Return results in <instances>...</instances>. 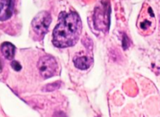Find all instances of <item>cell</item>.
Masks as SVG:
<instances>
[{"mask_svg":"<svg viewBox=\"0 0 160 117\" xmlns=\"http://www.w3.org/2000/svg\"><path fill=\"white\" fill-rule=\"evenodd\" d=\"M14 0H0V21H5L13 16Z\"/></svg>","mask_w":160,"mask_h":117,"instance_id":"cell-6","label":"cell"},{"mask_svg":"<svg viewBox=\"0 0 160 117\" xmlns=\"http://www.w3.org/2000/svg\"><path fill=\"white\" fill-rule=\"evenodd\" d=\"M109 17H110V10L106 7L101 9H97L94 14L95 27L100 30H103L105 28H108L106 23L109 24Z\"/></svg>","mask_w":160,"mask_h":117,"instance_id":"cell-5","label":"cell"},{"mask_svg":"<svg viewBox=\"0 0 160 117\" xmlns=\"http://www.w3.org/2000/svg\"><path fill=\"white\" fill-rule=\"evenodd\" d=\"M61 83L60 82V81L53 83V84H47V85H46L45 87L42 88V90H43V91H53V90L59 89L60 87H61Z\"/></svg>","mask_w":160,"mask_h":117,"instance_id":"cell-9","label":"cell"},{"mask_svg":"<svg viewBox=\"0 0 160 117\" xmlns=\"http://www.w3.org/2000/svg\"><path fill=\"white\" fill-rule=\"evenodd\" d=\"M73 62L77 69H81V70H86L90 67L92 62H93V59L87 56H81L75 58L73 60Z\"/></svg>","mask_w":160,"mask_h":117,"instance_id":"cell-7","label":"cell"},{"mask_svg":"<svg viewBox=\"0 0 160 117\" xmlns=\"http://www.w3.org/2000/svg\"><path fill=\"white\" fill-rule=\"evenodd\" d=\"M80 17L75 12H62L53 32V43L59 48L70 47L78 42L82 32Z\"/></svg>","mask_w":160,"mask_h":117,"instance_id":"cell-1","label":"cell"},{"mask_svg":"<svg viewBox=\"0 0 160 117\" xmlns=\"http://www.w3.org/2000/svg\"><path fill=\"white\" fill-rule=\"evenodd\" d=\"M11 66L15 71L17 72H19V71L21 70V65L20 64V63L17 61H13L11 63Z\"/></svg>","mask_w":160,"mask_h":117,"instance_id":"cell-10","label":"cell"},{"mask_svg":"<svg viewBox=\"0 0 160 117\" xmlns=\"http://www.w3.org/2000/svg\"><path fill=\"white\" fill-rule=\"evenodd\" d=\"M137 26L142 35H150L155 28V18L152 7L144 3L138 17Z\"/></svg>","mask_w":160,"mask_h":117,"instance_id":"cell-2","label":"cell"},{"mask_svg":"<svg viewBox=\"0 0 160 117\" xmlns=\"http://www.w3.org/2000/svg\"><path fill=\"white\" fill-rule=\"evenodd\" d=\"M58 67L55 58L50 55H46L38 60V69L44 79H48L56 75Z\"/></svg>","mask_w":160,"mask_h":117,"instance_id":"cell-4","label":"cell"},{"mask_svg":"<svg viewBox=\"0 0 160 117\" xmlns=\"http://www.w3.org/2000/svg\"><path fill=\"white\" fill-rule=\"evenodd\" d=\"M127 42H129V38L126 35H123V41H122V47H123V49H127L128 48V45H127Z\"/></svg>","mask_w":160,"mask_h":117,"instance_id":"cell-11","label":"cell"},{"mask_svg":"<svg viewBox=\"0 0 160 117\" xmlns=\"http://www.w3.org/2000/svg\"><path fill=\"white\" fill-rule=\"evenodd\" d=\"M15 48L14 45L9 42H5L1 45V52L4 58L7 60H13L15 55Z\"/></svg>","mask_w":160,"mask_h":117,"instance_id":"cell-8","label":"cell"},{"mask_svg":"<svg viewBox=\"0 0 160 117\" xmlns=\"http://www.w3.org/2000/svg\"><path fill=\"white\" fill-rule=\"evenodd\" d=\"M54 117H66V115L62 112H58L54 114Z\"/></svg>","mask_w":160,"mask_h":117,"instance_id":"cell-12","label":"cell"},{"mask_svg":"<svg viewBox=\"0 0 160 117\" xmlns=\"http://www.w3.org/2000/svg\"><path fill=\"white\" fill-rule=\"evenodd\" d=\"M2 64H1V63H0V73H1V72H2Z\"/></svg>","mask_w":160,"mask_h":117,"instance_id":"cell-13","label":"cell"},{"mask_svg":"<svg viewBox=\"0 0 160 117\" xmlns=\"http://www.w3.org/2000/svg\"><path fill=\"white\" fill-rule=\"evenodd\" d=\"M52 21L51 16L47 11H41L34 18L32 21V27L35 34L43 37L47 33Z\"/></svg>","mask_w":160,"mask_h":117,"instance_id":"cell-3","label":"cell"}]
</instances>
